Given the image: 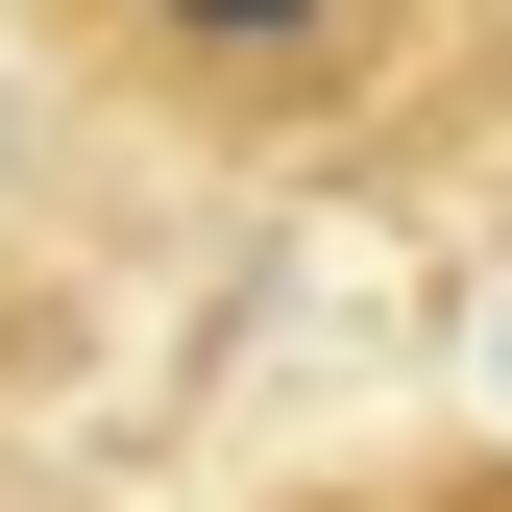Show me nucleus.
<instances>
[{
    "label": "nucleus",
    "mask_w": 512,
    "mask_h": 512,
    "mask_svg": "<svg viewBox=\"0 0 512 512\" xmlns=\"http://www.w3.org/2000/svg\"><path fill=\"white\" fill-rule=\"evenodd\" d=\"M25 49L74 74L98 122H147V147H342V122L439 98V0H25Z\"/></svg>",
    "instance_id": "1"
},
{
    "label": "nucleus",
    "mask_w": 512,
    "mask_h": 512,
    "mask_svg": "<svg viewBox=\"0 0 512 512\" xmlns=\"http://www.w3.org/2000/svg\"><path fill=\"white\" fill-rule=\"evenodd\" d=\"M293 512H512V439H439V464H342V488H293Z\"/></svg>",
    "instance_id": "2"
},
{
    "label": "nucleus",
    "mask_w": 512,
    "mask_h": 512,
    "mask_svg": "<svg viewBox=\"0 0 512 512\" xmlns=\"http://www.w3.org/2000/svg\"><path fill=\"white\" fill-rule=\"evenodd\" d=\"M439 122H512V0H439Z\"/></svg>",
    "instance_id": "3"
}]
</instances>
